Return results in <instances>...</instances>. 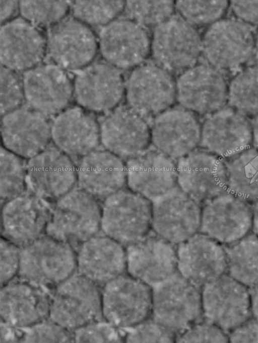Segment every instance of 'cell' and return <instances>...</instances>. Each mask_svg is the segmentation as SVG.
Returning a JSON list of instances; mask_svg holds the SVG:
<instances>
[{"mask_svg":"<svg viewBox=\"0 0 258 343\" xmlns=\"http://www.w3.org/2000/svg\"><path fill=\"white\" fill-rule=\"evenodd\" d=\"M177 185L203 205L227 191L225 161L201 148L177 160Z\"/></svg>","mask_w":258,"mask_h":343,"instance_id":"21","label":"cell"},{"mask_svg":"<svg viewBox=\"0 0 258 343\" xmlns=\"http://www.w3.org/2000/svg\"><path fill=\"white\" fill-rule=\"evenodd\" d=\"M101 203L77 186L51 204L46 234L76 250L101 232Z\"/></svg>","mask_w":258,"mask_h":343,"instance_id":"2","label":"cell"},{"mask_svg":"<svg viewBox=\"0 0 258 343\" xmlns=\"http://www.w3.org/2000/svg\"><path fill=\"white\" fill-rule=\"evenodd\" d=\"M50 123L53 144L72 158L80 159L100 144L99 122L79 106L66 108Z\"/></svg>","mask_w":258,"mask_h":343,"instance_id":"30","label":"cell"},{"mask_svg":"<svg viewBox=\"0 0 258 343\" xmlns=\"http://www.w3.org/2000/svg\"><path fill=\"white\" fill-rule=\"evenodd\" d=\"M100 123V144L125 161L151 147V124L126 105L105 114Z\"/></svg>","mask_w":258,"mask_h":343,"instance_id":"18","label":"cell"},{"mask_svg":"<svg viewBox=\"0 0 258 343\" xmlns=\"http://www.w3.org/2000/svg\"><path fill=\"white\" fill-rule=\"evenodd\" d=\"M77 252L46 234L20 248L17 277L50 292L77 272Z\"/></svg>","mask_w":258,"mask_h":343,"instance_id":"1","label":"cell"},{"mask_svg":"<svg viewBox=\"0 0 258 343\" xmlns=\"http://www.w3.org/2000/svg\"><path fill=\"white\" fill-rule=\"evenodd\" d=\"M74 99L86 111L106 114L125 98V78L122 71L105 61H96L78 70L73 81Z\"/></svg>","mask_w":258,"mask_h":343,"instance_id":"10","label":"cell"},{"mask_svg":"<svg viewBox=\"0 0 258 343\" xmlns=\"http://www.w3.org/2000/svg\"><path fill=\"white\" fill-rule=\"evenodd\" d=\"M254 57L258 62V31L255 33Z\"/></svg>","mask_w":258,"mask_h":343,"instance_id":"53","label":"cell"},{"mask_svg":"<svg viewBox=\"0 0 258 343\" xmlns=\"http://www.w3.org/2000/svg\"><path fill=\"white\" fill-rule=\"evenodd\" d=\"M230 276L249 289L258 287V236L249 233L239 240L223 245Z\"/></svg>","mask_w":258,"mask_h":343,"instance_id":"34","label":"cell"},{"mask_svg":"<svg viewBox=\"0 0 258 343\" xmlns=\"http://www.w3.org/2000/svg\"><path fill=\"white\" fill-rule=\"evenodd\" d=\"M125 99L134 111L153 118L176 102V78L153 60H147L128 74Z\"/></svg>","mask_w":258,"mask_h":343,"instance_id":"8","label":"cell"},{"mask_svg":"<svg viewBox=\"0 0 258 343\" xmlns=\"http://www.w3.org/2000/svg\"><path fill=\"white\" fill-rule=\"evenodd\" d=\"M202 205L199 232L222 245L239 240L252 230L251 205L228 191Z\"/></svg>","mask_w":258,"mask_h":343,"instance_id":"19","label":"cell"},{"mask_svg":"<svg viewBox=\"0 0 258 343\" xmlns=\"http://www.w3.org/2000/svg\"><path fill=\"white\" fill-rule=\"evenodd\" d=\"M204 318L227 333L252 317L248 288L227 273L201 289Z\"/></svg>","mask_w":258,"mask_h":343,"instance_id":"15","label":"cell"},{"mask_svg":"<svg viewBox=\"0 0 258 343\" xmlns=\"http://www.w3.org/2000/svg\"><path fill=\"white\" fill-rule=\"evenodd\" d=\"M225 163L227 191L249 203L258 201V150L251 147Z\"/></svg>","mask_w":258,"mask_h":343,"instance_id":"33","label":"cell"},{"mask_svg":"<svg viewBox=\"0 0 258 343\" xmlns=\"http://www.w3.org/2000/svg\"><path fill=\"white\" fill-rule=\"evenodd\" d=\"M49 318L72 331L104 320L101 287L76 272L50 291Z\"/></svg>","mask_w":258,"mask_h":343,"instance_id":"4","label":"cell"},{"mask_svg":"<svg viewBox=\"0 0 258 343\" xmlns=\"http://www.w3.org/2000/svg\"><path fill=\"white\" fill-rule=\"evenodd\" d=\"M152 202V230L175 245L199 232L202 205L177 185Z\"/></svg>","mask_w":258,"mask_h":343,"instance_id":"13","label":"cell"},{"mask_svg":"<svg viewBox=\"0 0 258 343\" xmlns=\"http://www.w3.org/2000/svg\"><path fill=\"white\" fill-rule=\"evenodd\" d=\"M252 211V230L253 233L258 236V201L251 205Z\"/></svg>","mask_w":258,"mask_h":343,"instance_id":"52","label":"cell"},{"mask_svg":"<svg viewBox=\"0 0 258 343\" xmlns=\"http://www.w3.org/2000/svg\"><path fill=\"white\" fill-rule=\"evenodd\" d=\"M75 342H124V332L106 320L90 323L75 329Z\"/></svg>","mask_w":258,"mask_h":343,"instance_id":"44","label":"cell"},{"mask_svg":"<svg viewBox=\"0 0 258 343\" xmlns=\"http://www.w3.org/2000/svg\"><path fill=\"white\" fill-rule=\"evenodd\" d=\"M228 0H178L175 2L178 14L196 28L210 26L223 19L229 8Z\"/></svg>","mask_w":258,"mask_h":343,"instance_id":"37","label":"cell"},{"mask_svg":"<svg viewBox=\"0 0 258 343\" xmlns=\"http://www.w3.org/2000/svg\"><path fill=\"white\" fill-rule=\"evenodd\" d=\"M98 42L103 60L121 71L132 70L151 55L149 30L124 16L101 28Z\"/></svg>","mask_w":258,"mask_h":343,"instance_id":"12","label":"cell"},{"mask_svg":"<svg viewBox=\"0 0 258 343\" xmlns=\"http://www.w3.org/2000/svg\"><path fill=\"white\" fill-rule=\"evenodd\" d=\"M125 1H75L71 4L73 16L89 27L107 25L123 13Z\"/></svg>","mask_w":258,"mask_h":343,"instance_id":"38","label":"cell"},{"mask_svg":"<svg viewBox=\"0 0 258 343\" xmlns=\"http://www.w3.org/2000/svg\"><path fill=\"white\" fill-rule=\"evenodd\" d=\"M46 55L53 64L67 70H79L96 57L99 42L95 33L86 24L67 17L48 29Z\"/></svg>","mask_w":258,"mask_h":343,"instance_id":"14","label":"cell"},{"mask_svg":"<svg viewBox=\"0 0 258 343\" xmlns=\"http://www.w3.org/2000/svg\"><path fill=\"white\" fill-rule=\"evenodd\" d=\"M249 290L252 317L258 321V287Z\"/></svg>","mask_w":258,"mask_h":343,"instance_id":"50","label":"cell"},{"mask_svg":"<svg viewBox=\"0 0 258 343\" xmlns=\"http://www.w3.org/2000/svg\"><path fill=\"white\" fill-rule=\"evenodd\" d=\"M1 145L0 197L1 204L27 190V161Z\"/></svg>","mask_w":258,"mask_h":343,"instance_id":"36","label":"cell"},{"mask_svg":"<svg viewBox=\"0 0 258 343\" xmlns=\"http://www.w3.org/2000/svg\"><path fill=\"white\" fill-rule=\"evenodd\" d=\"M22 342H74V332L49 318L29 327L18 328Z\"/></svg>","mask_w":258,"mask_h":343,"instance_id":"41","label":"cell"},{"mask_svg":"<svg viewBox=\"0 0 258 343\" xmlns=\"http://www.w3.org/2000/svg\"><path fill=\"white\" fill-rule=\"evenodd\" d=\"M105 320L119 329L134 326L151 316L152 287L127 273L101 288Z\"/></svg>","mask_w":258,"mask_h":343,"instance_id":"9","label":"cell"},{"mask_svg":"<svg viewBox=\"0 0 258 343\" xmlns=\"http://www.w3.org/2000/svg\"><path fill=\"white\" fill-rule=\"evenodd\" d=\"M228 81L223 71L197 63L176 78V102L197 116H207L227 105Z\"/></svg>","mask_w":258,"mask_h":343,"instance_id":"11","label":"cell"},{"mask_svg":"<svg viewBox=\"0 0 258 343\" xmlns=\"http://www.w3.org/2000/svg\"><path fill=\"white\" fill-rule=\"evenodd\" d=\"M125 334V342H175L177 335L151 316L138 324L120 329Z\"/></svg>","mask_w":258,"mask_h":343,"instance_id":"43","label":"cell"},{"mask_svg":"<svg viewBox=\"0 0 258 343\" xmlns=\"http://www.w3.org/2000/svg\"><path fill=\"white\" fill-rule=\"evenodd\" d=\"M228 334L229 342L258 343V321L252 317Z\"/></svg>","mask_w":258,"mask_h":343,"instance_id":"48","label":"cell"},{"mask_svg":"<svg viewBox=\"0 0 258 343\" xmlns=\"http://www.w3.org/2000/svg\"><path fill=\"white\" fill-rule=\"evenodd\" d=\"M51 204L27 191L1 204V236L23 247L46 234Z\"/></svg>","mask_w":258,"mask_h":343,"instance_id":"22","label":"cell"},{"mask_svg":"<svg viewBox=\"0 0 258 343\" xmlns=\"http://www.w3.org/2000/svg\"><path fill=\"white\" fill-rule=\"evenodd\" d=\"M77 186L102 203L126 186L125 161L105 149H96L79 159Z\"/></svg>","mask_w":258,"mask_h":343,"instance_id":"31","label":"cell"},{"mask_svg":"<svg viewBox=\"0 0 258 343\" xmlns=\"http://www.w3.org/2000/svg\"><path fill=\"white\" fill-rule=\"evenodd\" d=\"M1 145L29 159L50 144L51 123L48 117L24 104L1 116Z\"/></svg>","mask_w":258,"mask_h":343,"instance_id":"24","label":"cell"},{"mask_svg":"<svg viewBox=\"0 0 258 343\" xmlns=\"http://www.w3.org/2000/svg\"><path fill=\"white\" fill-rule=\"evenodd\" d=\"M25 104L47 117L68 108L74 98L68 72L53 63L40 64L23 72Z\"/></svg>","mask_w":258,"mask_h":343,"instance_id":"17","label":"cell"},{"mask_svg":"<svg viewBox=\"0 0 258 343\" xmlns=\"http://www.w3.org/2000/svg\"><path fill=\"white\" fill-rule=\"evenodd\" d=\"M151 287V317L177 335L204 318L201 289L177 271Z\"/></svg>","mask_w":258,"mask_h":343,"instance_id":"3","label":"cell"},{"mask_svg":"<svg viewBox=\"0 0 258 343\" xmlns=\"http://www.w3.org/2000/svg\"><path fill=\"white\" fill-rule=\"evenodd\" d=\"M227 105L248 118L258 115V64L243 68L230 79Z\"/></svg>","mask_w":258,"mask_h":343,"instance_id":"35","label":"cell"},{"mask_svg":"<svg viewBox=\"0 0 258 343\" xmlns=\"http://www.w3.org/2000/svg\"><path fill=\"white\" fill-rule=\"evenodd\" d=\"M152 202L123 188L101 203V232L125 247L152 230Z\"/></svg>","mask_w":258,"mask_h":343,"instance_id":"5","label":"cell"},{"mask_svg":"<svg viewBox=\"0 0 258 343\" xmlns=\"http://www.w3.org/2000/svg\"><path fill=\"white\" fill-rule=\"evenodd\" d=\"M77 272L100 287L126 273L125 247L100 232L78 248Z\"/></svg>","mask_w":258,"mask_h":343,"instance_id":"32","label":"cell"},{"mask_svg":"<svg viewBox=\"0 0 258 343\" xmlns=\"http://www.w3.org/2000/svg\"><path fill=\"white\" fill-rule=\"evenodd\" d=\"M125 250L126 273L151 287L177 271V245L152 230Z\"/></svg>","mask_w":258,"mask_h":343,"instance_id":"27","label":"cell"},{"mask_svg":"<svg viewBox=\"0 0 258 343\" xmlns=\"http://www.w3.org/2000/svg\"><path fill=\"white\" fill-rule=\"evenodd\" d=\"M176 342H229L228 334L214 323L204 318L177 335Z\"/></svg>","mask_w":258,"mask_h":343,"instance_id":"45","label":"cell"},{"mask_svg":"<svg viewBox=\"0 0 258 343\" xmlns=\"http://www.w3.org/2000/svg\"><path fill=\"white\" fill-rule=\"evenodd\" d=\"M50 292L16 277L1 287V321L14 328L29 327L49 318Z\"/></svg>","mask_w":258,"mask_h":343,"instance_id":"28","label":"cell"},{"mask_svg":"<svg viewBox=\"0 0 258 343\" xmlns=\"http://www.w3.org/2000/svg\"><path fill=\"white\" fill-rule=\"evenodd\" d=\"M253 147L258 150V115L253 118L251 121Z\"/></svg>","mask_w":258,"mask_h":343,"instance_id":"51","label":"cell"},{"mask_svg":"<svg viewBox=\"0 0 258 343\" xmlns=\"http://www.w3.org/2000/svg\"><path fill=\"white\" fill-rule=\"evenodd\" d=\"M71 4L68 1H20L19 11L34 25L49 29L68 17Z\"/></svg>","mask_w":258,"mask_h":343,"instance_id":"39","label":"cell"},{"mask_svg":"<svg viewBox=\"0 0 258 343\" xmlns=\"http://www.w3.org/2000/svg\"><path fill=\"white\" fill-rule=\"evenodd\" d=\"M126 186L153 200L177 186V160L154 147L125 161Z\"/></svg>","mask_w":258,"mask_h":343,"instance_id":"29","label":"cell"},{"mask_svg":"<svg viewBox=\"0 0 258 343\" xmlns=\"http://www.w3.org/2000/svg\"><path fill=\"white\" fill-rule=\"evenodd\" d=\"M1 116L14 111L25 103L22 76L2 65L0 71Z\"/></svg>","mask_w":258,"mask_h":343,"instance_id":"42","label":"cell"},{"mask_svg":"<svg viewBox=\"0 0 258 343\" xmlns=\"http://www.w3.org/2000/svg\"><path fill=\"white\" fill-rule=\"evenodd\" d=\"M27 190L51 204L77 186L76 164L53 144L27 160Z\"/></svg>","mask_w":258,"mask_h":343,"instance_id":"16","label":"cell"},{"mask_svg":"<svg viewBox=\"0 0 258 343\" xmlns=\"http://www.w3.org/2000/svg\"><path fill=\"white\" fill-rule=\"evenodd\" d=\"M229 8L235 18L252 26H258V0L230 1Z\"/></svg>","mask_w":258,"mask_h":343,"instance_id":"47","label":"cell"},{"mask_svg":"<svg viewBox=\"0 0 258 343\" xmlns=\"http://www.w3.org/2000/svg\"><path fill=\"white\" fill-rule=\"evenodd\" d=\"M202 53L199 31L177 13L153 29L152 60L173 74L197 64Z\"/></svg>","mask_w":258,"mask_h":343,"instance_id":"6","label":"cell"},{"mask_svg":"<svg viewBox=\"0 0 258 343\" xmlns=\"http://www.w3.org/2000/svg\"><path fill=\"white\" fill-rule=\"evenodd\" d=\"M255 33L238 19L223 18L207 27L202 35L206 63L223 70L237 69L254 56Z\"/></svg>","mask_w":258,"mask_h":343,"instance_id":"7","label":"cell"},{"mask_svg":"<svg viewBox=\"0 0 258 343\" xmlns=\"http://www.w3.org/2000/svg\"><path fill=\"white\" fill-rule=\"evenodd\" d=\"M20 262V247L3 237L0 242L1 287L17 277Z\"/></svg>","mask_w":258,"mask_h":343,"instance_id":"46","label":"cell"},{"mask_svg":"<svg viewBox=\"0 0 258 343\" xmlns=\"http://www.w3.org/2000/svg\"><path fill=\"white\" fill-rule=\"evenodd\" d=\"M177 271L200 289L227 272L223 245L198 232L177 245Z\"/></svg>","mask_w":258,"mask_h":343,"instance_id":"26","label":"cell"},{"mask_svg":"<svg viewBox=\"0 0 258 343\" xmlns=\"http://www.w3.org/2000/svg\"><path fill=\"white\" fill-rule=\"evenodd\" d=\"M175 2L165 1H126L124 16L147 29L156 27L174 14Z\"/></svg>","mask_w":258,"mask_h":343,"instance_id":"40","label":"cell"},{"mask_svg":"<svg viewBox=\"0 0 258 343\" xmlns=\"http://www.w3.org/2000/svg\"><path fill=\"white\" fill-rule=\"evenodd\" d=\"M47 39L40 28L22 17L1 25V65L18 73L40 64L46 55Z\"/></svg>","mask_w":258,"mask_h":343,"instance_id":"25","label":"cell"},{"mask_svg":"<svg viewBox=\"0 0 258 343\" xmlns=\"http://www.w3.org/2000/svg\"><path fill=\"white\" fill-rule=\"evenodd\" d=\"M150 124L152 146L176 160L199 147L202 123L179 105L156 115Z\"/></svg>","mask_w":258,"mask_h":343,"instance_id":"23","label":"cell"},{"mask_svg":"<svg viewBox=\"0 0 258 343\" xmlns=\"http://www.w3.org/2000/svg\"><path fill=\"white\" fill-rule=\"evenodd\" d=\"M1 25L13 19V16L19 10V2L18 1H1Z\"/></svg>","mask_w":258,"mask_h":343,"instance_id":"49","label":"cell"},{"mask_svg":"<svg viewBox=\"0 0 258 343\" xmlns=\"http://www.w3.org/2000/svg\"><path fill=\"white\" fill-rule=\"evenodd\" d=\"M252 143L251 121L228 106L207 116L202 123L200 148L223 160L251 147Z\"/></svg>","mask_w":258,"mask_h":343,"instance_id":"20","label":"cell"}]
</instances>
